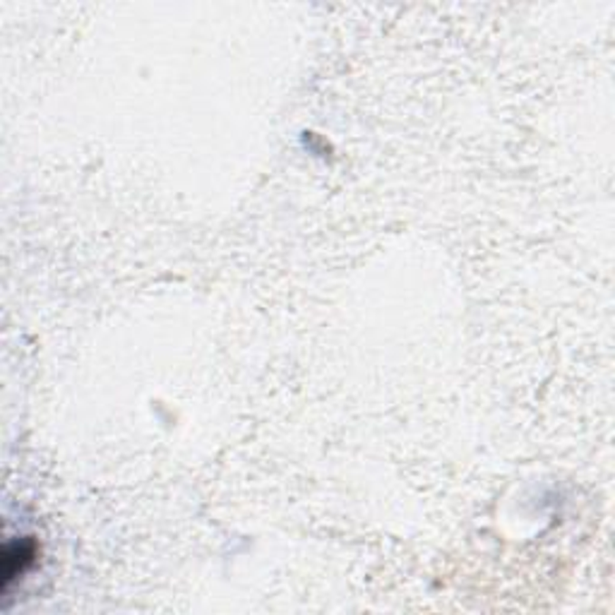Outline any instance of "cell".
I'll use <instances>...</instances> for the list:
<instances>
[{
  "label": "cell",
  "mask_w": 615,
  "mask_h": 615,
  "mask_svg": "<svg viewBox=\"0 0 615 615\" xmlns=\"http://www.w3.org/2000/svg\"><path fill=\"white\" fill-rule=\"evenodd\" d=\"M34 543L32 541H17L13 546H5L3 553V587H10L15 577L27 572V568L34 561Z\"/></svg>",
  "instance_id": "obj_1"
}]
</instances>
